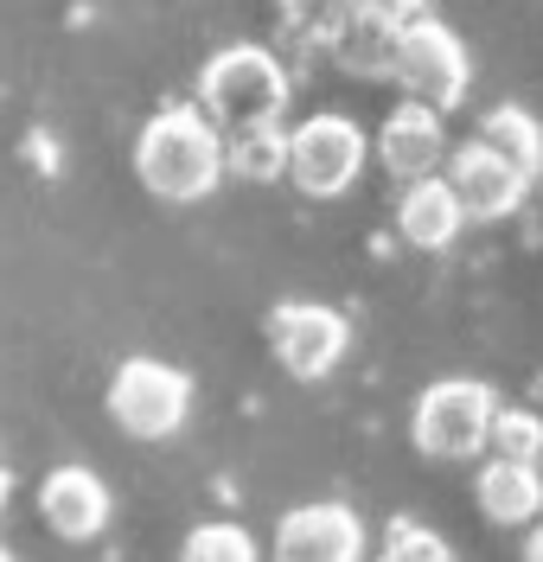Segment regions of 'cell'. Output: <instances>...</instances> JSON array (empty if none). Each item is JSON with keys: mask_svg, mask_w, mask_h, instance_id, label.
Instances as JSON below:
<instances>
[{"mask_svg": "<svg viewBox=\"0 0 543 562\" xmlns=\"http://www.w3.org/2000/svg\"><path fill=\"white\" fill-rule=\"evenodd\" d=\"M326 52L339 58V70H352V77H391V65H397V26L346 20L339 33L326 38Z\"/></svg>", "mask_w": 543, "mask_h": 562, "instance_id": "16", "label": "cell"}, {"mask_svg": "<svg viewBox=\"0 0 543 562\" xmlns=\"http://www.w3.org/2000/svg\"><path fill=\"white\" fill-rule=\"evenodd\" d=\"M391 83H403V103H422L434 115H448L454 103H467V52L441 20H409L397 26V65Z\"/></svg>", "mask_w": 543, "mask_h": 562, "instance_id": "5", "label": "cell"}, {"mask_svg": "<svg viewBox=\"0 0 543 562\" xmlns=\"http://www.w3.org/2000/svg\"><path fill=\"white\" fill-rule=\"evenodd\" d=\"M371 562H461L448 550V537L429 525H416V518H397V525L384 530V543H377V557Z\"/></svg>", "mask_w": 543, "mask_h": 562, "instance_id": "18", "label": "cell"}, {"mask_svg": "<svg viewBox=\"0 0 543 562\" xmlns=\"http://www.w3.org/2000/svg\"><path fill=\"white\" fill-rule=\"evenodd\" d=\"M180 562H262V550H256V537L237 518H212V525L185 530Z\"/></svg>", "mask_w": 543, "mask_h": 562, "instance_id": "17", "label": "cell"}, {"mask_svg": "<svg viewBox=\"0 0 543 562\" xmlns=\"http://www.w3.org/2000/svg\"><path fill=\"white\" fill-rule=\"evenodd\" d=\"M192 416V378L160 358H128L109 378V422L135 441H167Z\"/></svg>", "mask_w": 543, "mask_h": 562, "instance_id": "4", "label": "cell"}, {"mask_svg": "<svg viewBox=\"0 0 543 562\" xmlns=\"http://www.w3.org/2000/svg\"><path fill=\"white\" fill-rule=\"evenodd\" d=\"M364 173V128L352 115H307L289 128V179L307 199H339Z\"/></svg>", "mask_w": 543, "mask_h": 562, "instance_id": "6", "label": "cell"}, {"mask_svg": "<svg viewBox=\"0 0 543 562\" xmlns=\"http://www.w3.org/2000/svg\"><path fill=\"white\" fill-rule=\"evenodd\" d=\"M448 192L461 199V217L499 224V217H511V211L531 199V179L518 173L511 160H499L486 140H467V147H454V160H448Z\"/></svg>", "mask_w": 543, "mask_h": 562, "instance_id": "9", "label": "cell"}, {"mask_svg": "<svg viewBox=\"0 0 543 562\" xmlns=\"http://www.w3.org/2000/svg\"><path fill=\"white\" fill-rule=\"evenodd\" d=\"M269 346L282 358V371L301 378V384H320L339 371V358L352 346V326L339 307H326V301H282L275 314H269Z\"/></svg>", "mask_w": 543, "mask_h": 562, "instance_id": "7", "label": "cell"}, {"mask_svg": "<svg viewBox=\"0 0 543 562\" xmlns=\"http://www.w3.org/2000/svg\"><path fill=\"white\" fill-rule=\"evenodd\" d=\"M135 179L167 205H192V199L217 192V179H224V128L192 103L147 115V128L135 135Z\"/></svg>", "mask_w": 543, "mask_h": 562, "instance_id": "1", "label": "cell"}, {"mask_svg": "<svg viewBox=\"0 0 543 562\" xmlns=\"http://www.w3.org/2000/svg\"><path fill=\"white\" fill-rule=\"evenodd\" d=\"M524 562H543V518L531 525V537H524Z\"/></svg>", "mask_w": 543, "mask_h": 562, "instance_id": "22", "label": "cell"}, {"mask_svg": "<svg viewBox=\"0 0 543 562\" xmlns=\"http://www.w3.org/2000/svg\"><path fill=\"white\" fill-rule=\"evenodd\" d=\"M352 20H377V26H409L422 20V0H346Z\"/></svg>", "mask_w": 543, "mask_h": 562, "instance_id": "21", "label": "cell"}, {"mask_svg": "<svg viewBox=\"0 0 543 562\" xmlns=\"http://www.w3.org/2000/svg\"><path fill=\"white\" fill-rule=\"evenodd\" d=\"M461 199L448 192V179H409L397 199V237L409 249H448L454 237H461Z\"/></svg>", "mask_w": 543, "mask_h": 562, "instance_id": "13", "label": "cell"}, {"mask_svg": "<svg viewBox=\"0 0 543 562\" xmlns=\"http://www.w3.org/2000/svg\"><path fill=\"white\" fill-rule=\"evenodd\" d=\"M7 498H13V473L0 467V518H7Z\"/></svg>", "mask_w": 543, "mask_h": 562, "instance_id": "23", "label": "cell"}, {"mask_svg": "<svg viewBox=\"0 0 543 562\" xmlns=\"http://www.w3.org/2000/svg\"><path fill=\"white\" fill-rule=\"evenodd\" d=\"M224 173L250 179V186H275V179H289V128H282V122H262V128H237V135H224Z\"/></svg>", "mask_w": 543, "mask_h": 562, "instance_id": "14", "label": "cell"}, {"mask_svg": "<svg viewBox=\"0 0 543 562\" xmlns=\"http://www.w3.org/2000/svg\"><path fill=\"white\" fill-rule=\"evenodd\" d=\"M486 448L499 460H543V416L538 409H499L493 416V435H486Z\"/></svg>", "mask_w": 543, "mask_h": 562, "instance_id": "19", "label": "cell"}, {"mask_svg": "<svg viewBox=\"0 0 543 562\" xmlns=\"http://www.w3.org/2000/svg\"><path fill=\"white\" fill-rule=\"evenodd\" d=\"M199 97H205V115L224 135L262 128V122H282V109H289V70L262 45H224L199 70Z\"/></svg>", "mask_w": 543, "mask_h": 562, "instance_id": "2", "label": "cell"}, {"mask_svg": "<svg viewBox=\"0 0 543 562\" xmlns=\"http://www.w3.org/2000/svg\"><path fill=\"white\" fill-rule=\"evenodd\" d=\"M493 416H499V396L479 378H441L416 396V416H409V435L429 460H473L493 435Z\"/></svg>", "mask_w": 543, "mask_h": 562, "instance_id": "3", "label": "cell"}, {"mask_svg": "<svg viewBox=\"0 0 543 562\" xmlns=\"http://www.w3.org/2000/svg\"><path fill=\"white\" fill-rule=\"evenodd\" d=\"M0 562H13V550H7V543H0Z\"/></svg>", "mask_w": 543, "mask_h": 562, "instance_id": "24", "label": "cell"}, {"mask_svg": "<svg viewBox=\"0 0 543 562\" xmlns=\"http://www.w3.org/2000/svg\"><path fill=\"white\" fill-rule=\"evenodd\" d=\"M275 7H282V20H289L307 45H326V38L352 20V13H346V0H275Z\"/></svg>", "mask_w": 543, "mask_h": 562, "instance_id": "20", "label": "cell"}, {"mask_svg": "<svg viewBox=\"0 0 543 562\" xmlns=\"http://www.w3.org/2000/svg\"><path fill=\"white\" fill-rule=\"evenodd\" d=\"M473 140H486L499 160H511L518 173L538 186V173H543V128H538V115H524L518 103H499L486 122H479V135Z\"/></svg>", "mask_w": 543, "mask_h": 562, "instance_id": "15", "label": "cell"}, {"mask_svg": "<svg viewBox=\"0 0 543 562\" xmlns=\"http://www.w3.org/2000/svg\"><path fill=\"white\" fill-rule=\"evenodd\" d=\"M38 518L58 530L65 543H90L97 530L109 525V486L90 473V467H52L38 480Z\"/></svg>", "mask_w": 543, "mask_h": 562, "instance_id": "10", "label": "cell"}, {"mask_svg": "<svg viewBox=\"0 0 543 562\" xmlns=\"http://www.w3.org/2000/svg\"><path fill=\"white\" fill-rule=\"evenodd\" d=\"M473 498H479L486 525H499V530L538 525V518H543V467L493 454L486 467H479V480H473Z\"/></svg>", "mask_w": 543, "mask_h": 562, "instance_id": "12", "label": "cell"}, {"mask_svg": "<svg viewBox=\"0 0 543 562\" xmlns=\"http://www.w3.org/2000/svg\"><path fill=\"white\" fill-rule=\"evenodd\" d=\"M275 562H364V518L346 498H314L282 512V525L269 537Z\"/></svg>", "mask_w": 543, "mask_h": 562, "instance_id": "8", "label": "cell"}, {"mask_svg": "<svg viewBox=\"0 0 543 562\" xmlns=\"http://www.w3.org/2000/svg\"><path fill=\"white\" fill-rule=\"evenodd\" d=\"M377 160H384V173H397L403 186L409 179H429L441 160H448V128H441V115L422 103H397L384 115V128H377Z\"/></svg>", "mask_w": 543, "mask_h": 562, "instance_id": "11", "label": "cell"}]
</instances>
